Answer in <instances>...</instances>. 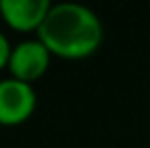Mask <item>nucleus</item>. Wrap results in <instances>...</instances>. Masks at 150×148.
Wrapping results in <instances>:
<instances>
[{"label": "nucleus", "instance_id": "f257e3e1", "mask_svg": "<svg viewBox=\"0 0 150 148\" xmlns=\"http://www.w3.org/2000/svg\"><path fill=\"white\" fill-rule=\"evenodd\" d=\"M37 37L52 57L79 61L98 52L105 42V26L94 9L81 2H57L50 7Z\"/></svg>", "mask_w": 150, "mask_h": 148}, {"label": "nucleus", "instance_id": "f03ea898", "mask_svg": "<svg viewBox=\"0 0 150 148\" xmlns=\"http://www.w3.org/2000/svg\"><path fill=\"white\" fill-rule=\"evenodd\" d=\"M37 109V91L13 76L0 79V126H20Z\"/></svg>", "mask_w": 150, "mask_h": 148}, {"label": "nucleus", "instance_id": "7ed1b4c3", "mask_svg": "<svg viewBox=\"0 0 150 148\" xmlns=\"http://www.w3.org/2000/svg\"><path fill=\"white\" fill-rule=\"evenodd\" d=\"M50 59H52V55L39 37L22 39L11 50V59H9V65H7L9 76L33 85L37 79H41L48 72Z\"/></svg>", "mask_w": 150, "mask_h": 148}, {"label": "nucleus", "instance_id": "20e7f679", "mask_svg": "<svg viewBox=\"0 0 150 148\" xmlns=\"http://www.w3.org/2000/svg\"><path fill=\"white\" fill-rule=\"evenodd\" d=\"M50 7L48 0H0V18L18 33H37Z\"/></svg>", "mask_w": 150, "mask_h": 148}, {"label": "nucleus", "instance_id": "39448f33", "mask_svg": "<svg viewBox=\"0 0 150 148\" xmlns=\"http://www.w3.org/2000/svg\"><path fill=\"white\" fill-rule=\"evenodd\" d=\"M11 50H13V44L9 42V37L0 30V70L9 65V59H11Z\"/></svg>", "mask_w": 150, "mask_h": 148}]
</instances>
